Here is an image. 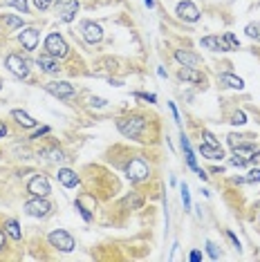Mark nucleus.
<instances>
[{"label":"nucleus","mask_w":260,"mask_h":262,"mask_svg":"<svg viewBox=\"0 0 260 262\" xmlns=\"http://www.w3.org/2000/svg\"><path fill=\"white\" fill-rule=\"evenodd\" d=\"M244 182H249V184H258V182H260V168L249 170V175L244 177Z\"/></svg>","instance_id":"2f4dec72"},{"label":"nucleus","mask_w":260,"mask_h":262,"mask_svg":"<svg viewBox=\"0 0 260 262\" xmlns=\"http://www.w3.org/2000/svg\"><path fill=\"white\" fill-rule=\"evenodd\" d=\"M148 175H150V168L142 157L130 159V164L126 166V177L130 182H144V180H148Z\"/></svg>","instance_id":"7ed1b4c3"},{"label":"nucleus","mask_w":260,"mask_h":262,"mask_svg":"<svg viewBox=\"0 0 260 262\" xmlns=\"http://www.w3.org/2000/svg\"><path fill=\"white\" fill-rule=\"evenodd\" d=\"M52 5V0H34V7L38 9V12H48Z\"/></svg>","instance_id":"f704fd0d"},{"label":"nucleus","mask_w":260,"mask_h":262,"mask_svg":"<svg viewBox=\"0 0 260 262\" xmlns=\"http://www.w3.org/2000/svg\"><path fill=\"white\" fill-rule=\"evenodd\" d=\"M3 247H5V233L0 231V249H3Z\"/></svg>","instance_id":"c03bdc74"},{"label":"nucleus","mask_w":260,"mask_h":262,"mask_svg":"<svg viewBox=\"0 0 260 262\" xmlns=\"http://www.w3.org/2000/svg\"><path fill=\"white\" fill-rule=\"evenodd\" d=\"M206 253H209V258H211V260H220V255H222L213 242H206Z\"/></svg>","instance_id":"7c9ffc66"},{"label":"nucleus","mask_w":260,"mask_h":262,"mask_svg":"<svg viewBox=\"0 0 260 262\" xmlns=\"http://www.w3.org/2000/svg\"><path fill=\"white\" fill-rule=\"evenodd\" d=\"M178 76H180V81H189V83H195V85H204L206 83V76L202 74L200 70H195V67H184L182 65L180 67V72H178Z\"/></svg>","instance_id":"ddd939ff"},{"label":"nucleus","mask_w":260,"mask_h":262,"mask_svg":"<svg viewBox=\"0 0 260 262\" xmlns=\"http://www.w3.org/2000/svg\"><path fill=\"white\" fill-rule=\"evenodd\" d=\"M182 150H184V155H186V161H189V166L193 168L195 172L200 170L197 168V161H195V155H193V150H191V144H189V139L182 135Z\"/></svg>","instance_id":"412c9836"},{"label":"nucleus","mask_w":260,"mask_h":262,"mask_svg":"<svg viewBox=\"0 0 260 262\" xmlns=\"http://www.w3.org/2000/svg\"><path fill=\"white\" fill-rule=\"evenodd\" d=\"M90 106H92V108H106L108 101H106V99H101V97H92V99H90Z\"/></svg>","instance_id":"c9c22d12"},{"label":"nucleus","mask_w":260,"mask_h":262,"mask_svg":"<svg viewBox=\"0 0 260 262\" xmlns=\"http://www.w3.org/2000/svg\"><path fill=\"white\" fill-rule=\"evenodd\" d=\"M123 204H126V206H130V208H139V206H142V197L135 195V193H130L126 200H123Z\"/></svg>","instance_id":"cd10ccee"},{"label":"nucleus","mask_w":260,"mask_h":262,"mask_svg":"<svg viewBox=\"0 0 260 262\" xmlns=\"http://www.w3.org/2000/svg\"><path fill=\"white\" fill-rule=\"evenodd\" d=\"M3 20H5V25H7V29H23V18H18V16L5 14Z\"/></svg>","instance_id":"b1692460"},{"label":"nucleus","mask_w":260,"mask_h":262,"mask_svg":"<svg viewBox=\"0 0 260 262\" xmlns=\"http://www.w3.org/2000/svg\"><path fill=\"white\" fill-rule=\"evenodd\" d=\"M0 88H3V78H0Z\"/></svg>","instance_id":"a18cd8bd"},{"label":"nucleus","mask_w":260,"mask_h":262,"mask_svg":"<svg viewBox=\"0 0 260 262\" xmlns=\"http://www.w3.org/2000/svg\"><path fill=\"white\" fill-rule=\"evenodd\" d=\"M81 31H83V38H85L90 45L101 43V38H103V29H101V25L92 23V20H83V23H81Z\"/></svg>","instance_id":"1a4fd4ad"},{"label":"nucleus","mask_w":260,"mask_h":262,"mask_svg":"<svg viewBox=\"0 0 260 262\" xmlns=\"http://www.w3.org/2000/svg\"><path fill=\"white\" fill-rule=\"evenodd\" d=\"M220 83L227 85V88H231V90H242L244 88V81L236 74H220Z\"/></svg>","instance_id":"6ab92c4d"},{"label":"nucleus","mask_w":260,"mask_h":262,"mask_svg":"<svg viewBox=\"0 0 260 262\" xmlns=\"http://www.w3.org/2000/svg\"><path fill=\"white\" fill-rule=\"evenodd\" d=\"M231 123H233V125H244V123H247V114H244L242 110H238V112H233Z\"/></svg>","instance_id":"c756f323"},{"label":"nucleus","mask_w":260,"mask_h":262,"mask_svg":"<svg viewBox=\"0 0 260 262\" xmlns=\"http://www.w3.org/2000/svg\"><path fill=\"white\" fill-rule=\"evenodd\" d=\"M12 117L16 119V123L23 125V128H34V125H36V119H32L27 112H23V110H14Z\"/></svg>","instance_id":"aec40b11"},{"label":"nucleus","mask_w":260,"mask_h":262,"mask_svg":"<svg viewBox=\"0 0 260 262\" xmlns=\"http://www.w3.org/2000/svg\"><path fill=\"white\" fill-rule=\"evenodd\" d=\"M45 90L59 99H70V97H74V92H76L74 85L67 81H50V83H45Z\"/></svg>","instance_id":"6e6552de"},{"label":"nucleus","mask_w":260,"mask_h":262,"mask_svg":"<svg viewBox=\"0 0 260 262\" xmlns=\"http://www.w3.org/2000/svg\"><path fill=\"white\" fill-rule=\"evenodd\" d=\"M36 65H38L43 72H48V74H59V70H61L59 59H54V56H50V54L38 56V59H36Z\"/></svg>","instance_id":"2eb2a0df"},{"label":"nucleus","mask_w":260,"mask_h":262,"mask_svg":"<svg viewBox=\"0 0 260 262\" xmlns=\"http://www.w3.org/2000/svg\"><path fill=\"white\" fill-rule=\"evenodd\" d=\"M249 161H253V164H256V161H258V164H260V153H253L251 157H249Z\"/></svg>","instance_id":"79ce46f5"},{"label":"nucleus","mask_w":260,"mask_h":262,"mask_svg":"<svg viewBox=\"0 0 260 262\" xmlns=\"http://www.w3.org/2000/svg\"><path fill=\"white\" fill-rule=\"evenodd\" d=\"M244 31H247L249 38H253L256 43H260V23L256 20V23H249L247 27H244Z\"/></svg>","instance_id":"a878e982"},{"label":"nucleus","mask_w":260,"mask_h":262,"mask_svg":"<svg viewBox=\"0 0 260 262\" xmlns=\"http://www.w3.org/2000/svg\"><path fill=\"white\" fill-rule=\"evenodd\" d=\"M50 211H52V204L45 200V197H36L34 195V200H29L27 204H25V213L32 215V217H45Z\"/></svg>","instance_id":"0eeeda50"},{"label":"nucleus","mask_w":260,"mask_h":262,"mask_svg":"<svg viewBox=\"0 0 260 262\" xmlns=\"http://www.w3.org/2000/svg\"><path fill=\"white\" fill-rule=\"evenodd\" d=\"M182 202H184L186 208H191V195H189V186L182 184Z\"/></svg>","instance_id":"72a5a7b5"},{"label":"nucleus","mask_w":260,"mask_h":262,"mask_svg":"<svg viewBox=\"0 0 260 262\" xmlns=\"http://www.w3.org/2000/svg\"><path fill=\"white\" fill-rule=\"evenodd\" d=\"M27 191L32 193V195L36 197H48L50 195V182H48V177H43V175H36L29 180V184H27Z\"/></svg>","instance_id":"9d476101"},{"label":"nucleus","mask_w":260,"mask_h":262,"mask_svg":"<svg viewBox=\"0 0 260 262\" xmlns=\"http://www.w3.org/2000/svg\"><path fill=\"white\" fill-rule=\"evenodd\" d=\"M50 244L54 249L63 251V253H70V251H74V238H72L67 231H63V229H59V231H52L50 233Z\"/></svg>","instance_id":"20e7f679"},{"label":"nucleus","mask_w":260,"mask_h":262,"mask_svg":"<svg viewBox=\"0 0 260 262\" xmlns=\"http://www.w3.org/2000/svg\"><path fill=\"white\" fill-rule=\"evenodd\" d=\"M40 157H45L50 161H65V155L59 148H43L40 150Z\"/></svg>","instance_id":"4be33fe9"},{"label":"nucleus","mask_w":260,"mask_h":262,"mask_svg":"<svg viewBox=\"0 0 260 262\" xmlns=\"http://www.w3.org/2000/svg\"><path fill=\"white\" fill-rule=\"evenodd\" d=\"M74 208H76V211L81 213V217L85 220V222H92V213L88 211L85 206H83V202H81V200H76V202H74Z\"/></svg>","instance_id":"bb28decb"},{"label":"nucleus","mask_w":260,"mask_h":262,"mask_svg":"<svg viewBox=\"0 0 260 262\" xmlns=\"http://www.w3.org/2000/svg\"><path fill=\"white\" fill-rule=\"evenodd\" d=\"M202 47H206V50L211 52H229V45L225 43V36H204V38L200 40Z\"/></svg>","instance_id":"dca6fc26"},{"label":"nucleus","mask_w":260,"mask_h":262,"mask_svg":"<svg viewBox=\"0 0 260 262\" xmlns=\"http://www.w3.org/2000/svg\"><path fill=\"white\" fill-rule=\"evenodd\" d=\"M5 67L18 78H27L29 76L27 61H25L23 56H18V54H7V59H5Z\"/></svg>","instance_id":"39448f33"},{"label":"nucleus","mask_w":260,"mask_h":262,"mask_svg":"<svg viewBox=\"0 0 260 262\" xmlns=\"http://www.w3.org/2000/svg\"><path fill=\"white\" fill-rule=\"evenodd\" d=\"M202 137H204L206 144H220V141H218L215 137H213V135L209 133V130H204V133H202Z\"/></svg>","instance_id":"4c0bfd02"},{"label":"nucleus","mask_w":260,"mask_h":262,"mask_svg":"<svg viewBox=\"0 0 260 262\" xmlns=\"http://www.w3.org/2000/svg\"><path fill=\"white\" fill-rule=\"evenodd\" d=\"M5 231L12 235L14 240H20V238H23V231H20V227H18L16 220H7V222H5Z\"/></svg>","instance_id":"5701e85b"},{"label":"nucleus","mask_w":260,"mask_h":262,"mask_svg":"<svg viewBox=\"0 0 260 262\" xmlns=\"http://www.w3.org/2000/svg\"><path fill=\"white\" fill-rule=\"evenodd\" d=\"M200 153L202 157H206V159H211V161H215V159H222L225 157V150H222V146L220 144H200Z\"/></svg>","instance_id":"f3484780"},{"label":"nucleus","mask_w":260,"mask_h":262,"mask_svg":"<svg viewBox=\"0 0 260 262\" xmlns=\"http://www.w3.org/2000/svg\"><path fill=\"white\" fill-rule=\"evenodd\" d=\"M225 43L229 45V52H233V50H238V47H240V43H238V38L231 34V31H227V34H225Z\"/></svg>","instance_id":"c85d7f7f"},{"label":"nucleus","mask_w":260,"mask_h":262,"mask_svg":"<svg viewBox=\"0 0 260 262\" xmlns=\"http://www.w3.org/2000/svg\"><path fill=\"white\" fill-rule=\"evenodd\" d=\"M175 12H178V16L182 20H186V23H197V20H200V9H197L193 3H189V0L180 3Z\"/></svg>","instance_id":"9b49d317"},{"label":"nucleus","mask_w":260,"mask_h":262,"mask_svg":"<svg viewBox=\"0 0 260 262\" xmlns=\"http://www.w3.org/2000/svg\"><path fill=\"white\" fill-rule=\"evenodd\" d=\"M18 40H20V45H23L27 52L36 50V45H38V29H36V27H25L18 34Z\"/></svg>","instance_id":"f8f14e48"},{"label":"nucleus","mask_w":260,"mask_h":262,"mask_svg":"<svg viewBox=\"0 0 260 262\" xmlns=\"http://www.w3.org/2000/svg\"><path fill=\"white\" fill-rule=\"evenodd\" d=\"M48 133H50V128H48V125H45V128L36 130V133L32 135V139H40V137H43V135H48Z\"/></svg>","instance_id":"58836bf2"},{"label":"nucleus","mask_w":260,"mask_h":262,"mask_svg":"<svg viewBox=\"0 0 260 262\" xmlns=\"http://www.w3.org/2000/svg\"><path fill=\"white\" fill-rule=\"evenodd\" d=\"M56 180H59L65 188H74L76 184H79V175H76L74 170H70V168H61L59 175H56Z\"/></svg>","instance_id":"a211bd4d"},{"label":"nucleus","mask_w":260,"mask_h":262,"mask_svg":"<svg viewBox=\"0 0 260 262\" xmlns=\"http://www.w3.org/2000/svg\"><path fill=\"white\" fill-rule=\"evenodd\" d=\"M79 12V0H56V16L63 23H72Z\"/></svg>","instance_id":"423d86ee"},{"label":"nucleus","mask_w":260,"mask_h":262,"mask_svg":"<svg viewBox=\"0 0 260 262\" xmlns=\"http://www.w3.org/2000/svg\"><path fill=\"white\" fill-rule=\"evenodd\" d=\"M144 5L150 9V7H155V0H144Z\"/></svg>","instance_id":"37998d69"},{"label":"nucleus","mask_w":260,"mask_h":262,"mask_svg":"<svg viewBox=\"0 0 260 262\" xmlns=\"http://www.w3.org/2000/svg\"><path fill=\"white\" fill-rule=\"evenodd\" d=\"M135 97H137V99H144V101H148V103H155V101H157V97H155V94H144V92H137V94H135Z\"/></svg>","instance_id":"e433bc0d"},{"label":"nucleus","mask_w":260,"mask_h":262,"mask_svg":"<svg viewBox=\"0 0 260 262\" xmlns=\"http://www.w3.org/2000/svg\"><path fill=\"white\" fill-rule=\"evenodd\" d=\"M67 43L65 38L61 34H56V31H52V34L45 38V54L54 56V59H63V56H67Z\"/></svg>","instance_id":"f03ea898"},{"label":"nucleus","mask_w":260,"mask_h":262,"mask_svg":"<svg viewBox=\"0 0 260 262\" xmlns=\"http://www.w3.org/2000/svg\"><path fill=\"white\" fill-rule=\"evenodd\" d=\"M5 135H7V125H5L3 121H0V139H3Z\"/></svg>","instance_id":"a19ab883"},{"label":"nucleus","mask_w":260,"mask_h":262,"mask_svg":"<svg viewBox=\"0 0 260 262\" xmlns=\"http://www.w3.org/2000/svg\"><path fill=\"white\" fill-rule=\"evenodd\" d=\"M5 7H14V9H18L20 14H27L29 12L27 0H5Z\"/></svg>","instance_id":"393cba45"},{"label":"nucleus","mask_w":260,"mask_h":262,"mask_svg":"<svg viewBox=\"0 0 260 262\" xmlns=\"http://www.w3.org/2000/svg\"><path fill=\"white\" fill-rule=\"evenodd\" d=\"M146 128V119L142 114H133V117H123L117 121V130L123 135L126 139H139Z\"/></svg>","instance_id":"f257e3e1"},{"label":"nucleus","mask_w":260,"mask_h":262,"mask_svg":"<svg viewBox=\"0 0 260 262\" xmlns=\"http://www.w3.org/2000/svg\"><path fill=\"white\" fill-rule=\"evenodd\" d=\"M189 260H191V262H200V260H202V253H200V251H191Z\"/></svg>","instance_id":"ea45409f"},{"label":"nucleus","mask_w":260,"mask_h":262,"mask_svg":"<svg viewBox=\"0 0 260 262\" xmlns=\"http://www.w3.org/2000/svg\"><path fill=\"white\" fill-rule=\"evenodd\" d=\"M229 146H231V148H236V146H240V144H244V139L247 137H240V135H229Z\"/></svg>","instance_id":"473e14b6"},{"label":"nucleus","mask_w":260,"mask_h":262,"mask_svg":"<svg viewBox=\"0 0 260 262\" xmlns=\"http://www.w3.org/2000/svg\"><path fill=\"white\" fill-rule=\"evenodd\" d=\"M175 61H178L180 65H184V67H197L202 63V56H197V54H193V52H189V50H178L175 52Z\"/></svg>","instance_id":"4468645a"}]
</instances>
